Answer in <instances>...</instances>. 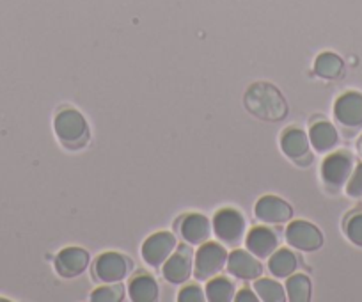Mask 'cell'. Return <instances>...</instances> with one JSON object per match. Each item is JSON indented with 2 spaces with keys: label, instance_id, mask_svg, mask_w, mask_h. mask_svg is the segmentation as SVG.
Listing matches in <instances>:
<instances>
[{
  "label": "cell",
  "instance_id": "obj_1",
  "mask_svg": "<svg viewBox=\"0 0 362 302\" xmlns=\"http://www.w3.org/2000/svg\"><path fill=\"white\" fill-rule=\"evenodd\" d=\"M247 110L263 121H281L286 117L288 105L284 96L276 86L267 82H256L245 93Z\"/></svg>",
  "mask_w": 362,
  "mask_h": 302
},
{
  "label": "cell",
  "instance_id": "obj_2",
  "mask_svg": "<svg viewBox=\"0 0 362 302\" xmlns=\"http://www.w3.org/2000/svg\"><path fill=\"white\" fill-rule=\"evenodd\" d=\"M54 128L59 141H61L66 148L78 149L89 141V127H87L86 117L75 109L61 110V112L55 116Z\"/></svg>",
  "mask_w": 362,
  "mask_h": 302
},
{
  "label": "cell",
  "instance_id": "obj_3",
  "mask_svg": "<svg viewBox=\"0 0 362 302\" xmlns=\"http://www.w3.org/2000/svg\"><path fill=\"white\" fill-rule=\"evenodd\" d=\"M211 230L222 244L236 248L245 235V217L235 208H222L215 214Z\"/></svg>",
  "mask_w": 362,
  "mask_h": 302
},
{
  "label": "cell",
  "instance_id": "obj_4",
  "mask_svg": "<svg viewBox=\"0 0 362 302\" xmlns=\"http://www.w3.org/2000/svg\"><path fill=\"white\" fill-rule=\"evenodd\" d=\"M228 263V251L218 242H204L201 244L194 263V274L197 279H211L217 276Z\"/></svg>",
  "mask_w": 362,
  "mask_h": 302
},
{
  "label": "cell",
  "instance_id": "obj_5",
  "mask_svg": "<svg viewBox=\"0 0 362 302\" xmlns=\"http://www.w3.org/2000/svg\"><path fill=\"white\" fill-rule=\"evenodd\" d=\"M286 242L297 251L313 252L323 245V235L311 222L293 221L286 228Z\"/></svg>",
  "mask_w": 362,
  "mask_h": 302
},
{
  "label": "cell",
  "instance_id": "obj_6",
  "mask_svg": "<svg viewBox=\"0 0 362 302\" xmlns=\"http://www.w3.org/2000/svg\"><path fill=\"white\" fill-rule=\"evenodd\" d=\"M132 270V262L119 252H103L96 258L93 274L102 283H119Z\"/></svg>",
  "mask_w": 362,
  "mask_h": 302
},
{
  "label": "cell",
  "instance_id": "obj_7",
  "mask_svg": "<svg viewBox=\"0 0 362 302\" xmlns=\"http://www.w3.org/2000/svg\"><path fill=\"white\" fill-rule=\"evenodd\" d=\"M354 171V157L346 151L329 155L322 164V178L330 189H341Z\"/></svg>",
  "mask_w": 362,
  "mask_h": 302
},
{
  "label": "cell",
  "instance_id": "obj_8",
  "mask_svg": "<svg viewBox=\"0 0 362 302\" xmlns=\"http://www.w3.org/2000/svg\"><path fill=\"white\" fill-rule=\"evenodd\" d=\"M174 249H176V237L169 231H158L146 238V242L142 244V258L148 265L160 267L167 262Z\"/></svg>",
  "mask_w": 362,
  "mask_h": 302
},
{
  "label": "cell",
  "instance_id": "obj_9",
  "mask_svg": "<svg viewBox=\"0 0 362 302\" xmlns=\"http://www.w3.org/2000/svg\"><path fill=\"white\" fill-rule=\"evenodd\" d=\"M334 116L337 123L344 128L362 127V95L357 91H348L336 100Z\"/></svg>",
  "mask_w": 362,
  "mask_h": 302
},
{
  "label": "cell",
  "instance_id": "obj_10",
  "mask_svg": "<svg viewBox=\"0 0 362 302\" xmlns=\"http://www.w3.org/2000/svg\"><path fill=\"white\" fill-rule=\"evenodd\" d=\"M254 214L264 224L272 226H283L293 215L290 204L284 199L276 196H263L261 199H257L256 208H254Z\"/></svg>",
  "mask_w": 362,
  "mask_h": 302
},
{
  "label": "cell",
  "instance_id": "obj_11",
  "mask_svg": "<svg viewBox=\"0 0 362 302\" xmlns=\"http://www.w3.org/2000/svg\"><path fill=\"white\" fill-rule=\"evenodd\" d=\"M226 267H228V272L231 276L242 281H254L263 272L259 258H256L250 251H243V249H235L231 255H228Z\"/></svg>",
  "mask_w": 362,
  "mask_h": 302
},
{
  "label": "cell",
  "instance_id": "obj_12",
  "mask_svg": "<svg viewBox=\"0 0 362 302\" xmlns=\"http://www.w3.org/2000/svg\"><path fill=\"white\" fill-rule=\"evenodd\" d=\"M192 252L189 248H180L163 263L162 274L170 284H183L192 276Z\"/></svg>",
  "mask_w": 362,
  "mask_h": 302
},
{
  "label": "cell",
  "instance_id": "obj_13",
  "mask_svg": "<svg viewBox=\"0 0 362 302\" xmlns=\"http://www.w3.org/2000/svg\"><path fill=\"white\" fill-rule=\"evenodd\" d=\"M247 251L252 252L256 258L264 260L270 258L274 252L279 249V237L274 230L267 228V226H257L249 231L245 238Z\"/></svg>",
  "mask_w": 362,
  "mask_h": 302
},
{
  "label": "cell",
  "instance_id": "obj_14",
  "mask_svg": "<svg viewBox=\"0 0 362 302\" xmlns=\"http://www.w3.org/2000/svg\"><path fill=\"white\" fill-rule=\"evenodd\" d=\"M89 267V255L82 248H66L55 258V270L62 277H76Z\"/></svg>",
  "mask_w": 362,
  "mask_h": 302
},
{
  "label": "cell",
  "instance_id": "obj_15",
  "mask_svg": "<svg viewBox=\"0 0 362 302\" xmlns=\"http://www.w3.org/2000/svg\"><path fill=\"white\" fill-rule=\"evenodd\" d=\"M309 135L300 128H288L281 137V148H283L284 155L290 157L295 162H311V153H309Z\"/></svg>",
  "mask_w": 362,
  "mask_h": 302
},
{
  "label": "cell",
  "instance_id": "obj_16",
  "mask_svg": "<svg viewBox=\"0 0 362 302\" xmlns=\"http://www.w3.org/2000/svg\"><path fill=\"white\" fill-rule=\"evenodd\" d=\"M181 238L192 245H201L208 242L211 235V222L201 214H190L183 217L180 226Z\"/></svg>",
  "mask_w": 362,
  "mask_h": 302
},
{
  "label": "cell",
  "instance_id": "obj_17",
  "mask_svg": "<svg viewBox=\"0 0 362 302\" xmlns=\"http://www.w3.org/2000/svg\"><path fill=\"white\" fill-rule=\"evenodd\" d=\"M337 141H339V134L329 121H318L309 130V142L318 153H327L334 149L337 146Z\"/></svg>",
  "mask_w": 362,
  "mask_h": 302
},
{
  "label": "cell",
  "instance_id": "obj_18",
  "mask_svg": "<svg viewBox=\"0 0 362 302\" xmlns=\"http://www.w3.org/2000/svg\"><path fill=\"white\" fill-rule=\"evenodd\" d=\"M298 267V258L295 256L293 251L290 249H277L274 255L268 258V270L274 277H290L291 274H295Z\"/></svg>",
  "mask_w": 362,
  "mask_h": 302
},
{
  "label": "cell",
  "instance_id": "obj_19",
  "mask_svg": "<svg viewBox=\"0 0 362 302\" xmlns=\"http://www.w3.org/2000/svg\"><path fill=\"white\" fill-rule=\"evenodd\" d=\"M128 295L134 302H153L158 298V284L151 276L141 274L130 281Z\"/></svg>",
  "mask_w": 362,
  "mask_h": 302
},
{
  "label": "cell",
  "instance_id": "obj_20",
  "mask_svg": "<svg viewBox=\"0 0 362 302\" xmlns=\"http://www.w3.org/2000/svg\"><path fill=\"white\" fill-rule=\"evenodd\" d=\"M254 291L263 302H284L286 301V288L276 279L257 277L254 279Z\"/></svg>",
  "mask_w": 362,
  "mask_h": 302
},
{
  "label": "cell",
  "instance_id": "obj_21",
  "mask_svg": "<svg viewBox=\"0 0 362 302\" xmlns=\"http://www.w3.org/2000/svg\"><path fill=\"white\" fill-rule=\"evenodd\" d=\"M343 61L341 57H337L332 52H323L316 57L315 61V73L318 77L327 79V81H332V79H337L343 73Z\"/></svg>",
  "mask_w": 362,
  "mask_h": 302
},
{
  "label": "cell",
  "instance_id": "obj_22",
  "mask_svg": "<svg viewBox=\"0 0 362 302\" xmlns=\"http://www.w3.org/2000/svg\"><path fill=\"white\" fill-rule=\"evenodd\" d=\"M206 298L210 302H229L235 298V284L228 277L215 276L206 284Z\"/></svg>",
  "mask_w": 362,
  "mask_h": 302
},
{
  "label": "cell",
  "instance_id": "obj_23",
  "mask_svg": "<svg viewBox=\"0 0 362 302\" xmlns=\"http://www.w3.org/2000/svg\"><path fill=\"white\" fill-rule=\"evenodd\" d=\"M284 288L291 302H308L311 298V281L304 274H291Z\"/></svg>",
  "mask_w": 362,
  "mask_h": 302
},
{
  "label": "cell",
  "instance_id": "obj_24",
  "mask_svg": "<svg viewBox=\"0 0 362 302\" xmlns=\"http://www.w3.org/2000/svg\"><path fill=\"white\" fill-rule=\"evenodd\" d=\"M124 298V288L119 283H107L93 291L90 301L93 302H119Z\"/></svg>",
  "mask_w": 362,
  "mask_h": 302
},
{
  "label": "cell",
  "instance_id": "obj_25",
  "mask_svg": "<svg viewBox=\"0 0 362 302\" xmlns=\"http://www.w3.org/2000/svg\"><path fill=\"white\" fill-rule=\"evenodd\" d=\"M344 231H346V237L350 238V242L362 248V211L354 214L348 219L346 224H344Z\"/></svg>",
  "mask_w": 362,
  "mask_h": 302
},
{
  "label": "cell",
  "instance_id": "obj_26",
  "mask_svg": "<svg viewBox=\"0 0 362 302\" xmlns=\"http://www.w3.org/2000/svg\"><path fill=\"white\" fill-rule=\"evenodd\" d=\"M177 301L180 302H203L206 301V295H204L203 288L199 284H189V286L181 288L180 295H177Z\"/></svg>",
  "mask_w": 362,
  "mask_h": 302
},
{
  "label": "cell",
  "instance_id": "obj_27",
  "mask_svg": "<svg viewBox=\"0 0 362 302\" xmlns=\"http://www.w3.org/2000/svg\"><path fill=\"white\" fill-rule=\"evenodd\" d=\"M346 194L350 197H362V164H358L348 178Z\"/></svg>",
  "mask_w": 362,
  "mask_h": 302
},
{
  "label": "cell",
  "instance_id": "obj_28",
  "mask_svg": "<svg viewBox=\"0 0 362 302\" xmlns=\"http://www.w3.org/2000/svg\"><path fill=\"white\" fill-rule=\"evenodd\" d=\"M235 298L238 302H256V301H259V297L256 295V291H252V290L238 291V294L235 295Z\"/></svg>",
  "mask_w": 362,
  "mask_h": 302
}]
</instances>
